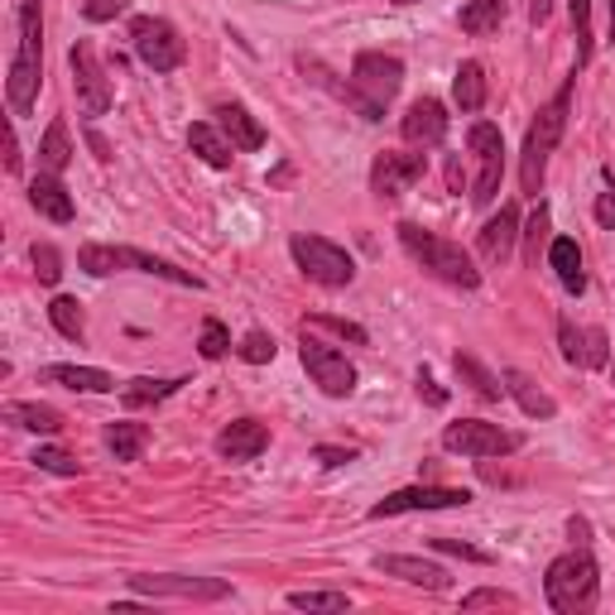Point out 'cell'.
Listing matches in <instances>:
<instances>
[{"label": "cell", "mask_w": 615, "mask_h": 615, "mask_svg": "<svg viewBox=\"0 0 615 615\" xmlns=\"http://www.w3.org/2000/svg\"><path fill=\"white\" fill-rule=\"evenodd\" d=\"M39 77H44V10L39 0H20V39H15V58H10V111L30 116L39 97Z\"/></svg>", "instance_id": "6da1fadb"}, {"label": "cell", "mask_w": 615, "mask_h": 615, "mask_svg": "<svg viewBox=\"0 0 615 615\" xmlns=\"http://www.w3.org/2000/svg\"><path fill=\"white\" fill-rule=\"evenodd\" d=\"M399 87H404V63L395 54L365 48V54H356V63H351V83L342 87V97L365 116V121H385V107L395 101Z\"/></svg>", "instance_id": "7a4b0ae2"}, {"label": "cell", "mask_w": 615, "mask_h": 615, "mask_svg": "<svg viewBox=\"0 0 615 615\" xmlns=\"http://www.w3.org/2000/svg\"><path fill=\"white\" fill-rule=\"evenodd\" d=\"M543 592H548V606L558 615H582L596 606L601 596V572H596V558L586 548H572L548 562V578H543Z\"/></svg>", "instance_id": "3957f363"}, {"label": "cell", "mask_w": 615, "mask_h": 615, "mask_svg": "<svg viewBox=\"0 0 615 615\" xmlns=\"http://www.w3.org/2000/svg\"><path fill=\"white\" fill-rule=\"evenodd\" d=\"M572 83H578V73L562 83V91L548 107L534 116V125H529V135H525V164H519V183H525V193L529 198H539L543 193V174H548V154L558 150V140H562V130H568V107H572Z\"/></svg>", "instance_id": "277c9868"}, {"label": "cell", "mask_w": 615, "mask_h": 615, "mask_svg": "<svg viewBox=\"0 0 615 615\" xmlns=\"http://www.w3.org/2000/svg\"><path fill=\"white\" fill-rule=\"evenodd\" d=\"M399 245L442 284H457V289H476V284H481V270L471 265V255L462 251V245H452V241H442V235L424 231L418 221H399Z\"/></svg>", "instance_id": "5b68a950"}, {"label": "cell", "mask_w": 615, "mask_h": 615, "mask_svg": "<svg viewBox=\"0 0 615 615\" xmlns=\"http://www.w3.org/2000/svg\"><path fill=\"white\" fill-rule=\"evenodd\" d=\"M289 251L298 260V270H304L312 284H322V289H347V284L356 279L351 255L337 241H327V235H294Z\"/></svg>", "instance_id": "8992f818"}, {"label": "cell", "mask_w": 615, "mask_h": 615, "mask_svg": "<svg viewBox=\"0 0 615 615\" xmlns=\"http://www.w3.org/2000/svg\"><path fill=\"white\" fill-rule=\"evenodd\" d=\"M130 44H135L140 63H145V68H154V73H174L178 63L188 58V44H183V34L168 20H160V15L130 20Z\"/></svg>", "instance_id": "52a82bcc"}, {"label": "cell", "mask_w": 615, "mask_h": 615, "mask_svg": "<svg viewBox=\"0 0 615 615\" xmlns=\"http://www.w3.org/2000/svg\"><path fill=\"white\" fill-rule=\"evenodd\" d=\"M68 63H73V87H77V111L91 116V121L107 116L111 111V77L97 63V48H91L87 39H77L68 48Z\"/></svg>", "instance_id": "ba28073f"}, {"label": "cell", "mask_w": 615, "mask_h": 615, "mask_svg": "<svg viewBox=\"0 0 615 615\" xmlns=\"http://www.w3.org/2000/svg\"><path fill=\"white\" fill-rule=\"evenodd\" d=\"M298 356H304V371L312 375V385H318L322 395L347 399L351 389H356V365H351L342 351H332L327 342H318L312 332H304V347H298Z\"/></svg>", "instance_id": "9c48e42d"}, {"label": "cell", "mask_w": 615, "mask_h": 615, "mask_svg": "<svg viewBox=\"0 0 615 615\" xmlns=\"http://www.w3.org/2000/svg\"><path fill=\"white\" fill-rule=\"evenodd\" d=\"M442 448L462 457H505V452H519V438L505 433L501 424H486V418H462V424H448Z\"/></svg>", "instance_id": "30bf717a"}, {"label": "cell", "mask_w": 615, "mask_h": 615, "mask_svg": "<svg viewBox=\"0 0 615 615\" xmlns=\"http://www.w3.org/2000/svg\"><path fill=\"white\" fill-rule=\"evenodd\" d=\"M466 145L471 154L481 160V178H476V188H471V202L476 207H486L495 193H501V174H505V140H501V130H495L491 121H476L466 130Z\"/></svg>", "instance_id": "8fae6325"}, {"label": "cell", "mask_w": 615, "mask_h": 615, "mask_svg": "<svg viewBox=\"0 0 615 615\" xmlns=\"http://www.w3.org/2000/svg\"><path fill=\"white\" fill-rule=\"evenodd\" d=\"M471 505V491L457 486H409L385 495L381 505H371V519H389V515H409V509H462Z\"/></svg>", "instance_id": "7c38bea8"}, {"label": "cell", "mask_w": 615, "mask_h": 615, "mask_svg": "<svg viewBox=\"0 0 615 615\" xmlns=\"http://www.w3.org/2000/svg\"><path fill=\"white\" fill-rule=\"evenodd\" d=\"M424 168H428L424 154H395V150L375 154V164H371V193H375V198H399V193H409L414 183L424 178Z\"/></svg>", "instance_id": "4fadbf2b"}, {"label": "cell", "mask_w": 615, "mask_h": 615, "mask_svg": "<svg viewBox=\"0 0 615 615\" xmlns=\"http://www.w3.org/2000/svg\"><path fill=\"white\" fill-rule=\"evenodd\" d=\"M130 586L135 592H145V596H174V601H221V596H231V586L227 582H217V578H130Z\"/></svg>", "instance_id": "5bb4252c"}, {"label": "cell", "mask_w": 615, "mask_h": 615, "mask_svg": "<svg viewBox=\"0 0 615 615\" xmlns=\"http://www.w3.org/2000/svg\"><path fill=\"white\" fill-rule=\"evenodd\" d=\"M399 130H404V140H409V145L433 150V145L448 140V111H442V101H433V97H418L414 107L404 111Z\"/></svg>", "instance_id": "9a60e30c"}, {"label": "cell", "mask_w": 615, "mask_h": 615, "mask_svg": "<svg viewBox=\"0 0 615 615\" xmlns=\"http://www.w3.org/2000/svg\"><path fill=\"white\" fill-rule=\"evenodd\" d=\"M558 342H562V356L572 365H586V371H596V365L611 361V342L601 327H578V322H562L558 327Z\"/></svg>", "instance_id": "2e32d148"}, {"label": "cell", "mask_w": 615, "mask_h": 615, "mask_svg": "<svg viewBox=\"0 0 615 615\" xmlns=\"http://www.w3.org/2000/svg\"><path fill=\"white\" fill-rule=\"evenodd\" d=\"M265 448H270V428L260 418H235V424H227L217 433V452L227 462H255Z\"/></svg>", "instance_id": "e0dca14e"}, {"label": "cell", "mask_w": 615, "mask_h": 615, "mask_svg": "<svg viewBox=\"0 0 615 615\" xmlns=\"http://www.w3.org/2000/svg\"><path fill=\"white\" fill-rule=\"evenodd\" d=\"M375 568L385 578H399V582H414V586H428V592H448V572L438 562H424V558H404V553H381Z\"/></svg>", "instance_id": "ac0fdd59"}, {"label": "cell", "mask_w": 615, "mask_h": 615, "mask_svg": "<svg viewBox=\"0 0 615 615\" xmlns=\"http://www.w3.org/2000/svg\"><path fill=\"white\" fill-rule=\"evenodd\" d=\"M217 125H221V135H227L241 154H251V150L265 145V130H260V121L241 107V101H221V107H217Z\"/></svg>", "instance_id": "d6986e66"}, {"label": "cell", "mask_w": 615, "mask_h": 615, "mask_svg": "<svg viewBox=\"0 0 615 615\" xmlns=\"http://www.w3.org/2000/svg\"><path fill=\"white\" fill-rule=\"evenodd\" d=\"M515 235H519V212L501 207V217H491L486 231H481V260L486 265H505L509 251H515Z\"/></svg>", "instance_id": "ffe728a7"}, {"label": "cell", "mask_w": 615, "mask_h": 615, "mask_svg": "<svg viewBox=\"0 0 615 615\" xmlns=\"http://www.w3.org/2000/svg\"><path fill=\"white\" fill-rule=\"evenodd\" d=\"M39 381L63 385V389H83V395H111L116 389V381L107 371H97V365H44Z\"/></svg>", "instance_id": "44dd1931"}, {"label": "cell", "mask_w": 615, "mask_h": 615, "mask_svg": "<svg viewBox=\"0 0 615 615\" xmlns=\"http://www.w3.org/2000/svg\"><path fill=\"white\" fill-rule=\"evenodd\" d=\"M30 202H34L39 217L58 221V227H68V221H73V198H68V188L58 183V174H39L30 183Z\"/></svg>", "instance_id": "7402d4cb"}, {"label": "cell", "mask_w": 615, "mask_h": 615, "mask_svg": "<svg viewBox=\"0 0 615 615\" xmlns=\"http://www.w3.org/2000/svg\"><path fill=\"white\" fill-rule=\"evenodd\" d=\"M188 145L202 164H212V168H231V160H235V145L221 135V125H207V121H198L188 130Z\"/></svg>", "instance_id": "603a6c76"}, {"label": "cell", "mask_w": 615, "mask_h": 615, "mask_svg": "<svg viewBox=\"0 0 615 615\" xmlns=\"http://www.w3.org/2000/svg\"><path fill=\"white\" fill-rule=\"evenodd\" d=\"M548 265L558 270V279H562V289H568V294H582L586 289L582 251H578V241H572V235H558V241L548 245Z\"/></svg>", "instance_id": "cb8c5ba5"}, {"label": "cell", "mask_w": 615, "mask_h": 615, "mask_svg": "<svg viewBox=\"0 0 615 615\" xmlns=\"http://www.w3.org/2000/svg\"><path fill=\"white\" fill-rule=\"evenodd\" d=\"M505 395H515V404H519V409H525L529 418H553V414H558L553 395H543V389L534 385L525 371H505Z\"/></svg>", "instance_id": "d4e9b609"}, {"label": "cell", "mask_w": 615, "mask_h": 615, "mask_svg": "<svg viewBox=\"0 0 615 615\" xmlns=\"http://www.w3.org/2000/svg\"><path fill=\"white\" fill-rule=\"evenodd\" d=\"M452 101H457V107H462L466 116L486 107V68H481L476 58H466L462 68H457V77H452Z\"/></svg>", "instance_id": "484cf974"}, {"label": "cell", "mask_w": 615, "mask_h": 615, "mask_svg": "<svg viewBox=\"0 0 615 615\" xmlns=\"http://www.w3.org/2000/svg\"><path fill=\"white\" fill-rule=\"evenodd\" d=\"M107 448L116 452V462H140V457H145V448H150V428L121 418V424L107 428Z\"/></svg>", "instance_id": "4316f807"}, {"label": "cell", "mask_w": 615, "mask_h": 615, "mask_svg": "<svg viewBox=\"0 0 615 615\" xmlns=\"http://www.w3.org/2000/svg\"><path fill=\"white\" fill-rule=\"evenodd\" d=\"M0 414H6V424L30 428V433H58L63 428V414L48 409V404H6Z\"/></svg>", "instance_id": "83f0119b"}, {"label": "cell", "mask_w": 615, "mask_h": 615, "mask_svg": "<svg viewBox=\"0 0 615 615\" xmlns=\"http://www.w3.org/2000/svg\"><path fill=\"white\" fill-rule=\"evenodd\" d=\"M457 24H462L466 34H491L505 24V0H466L462 15H457Z\"/></svg>", "instance_id": "f1b7e54d"}, {"label": "cell", "mask_w": 615, "mask_h": 615, "mask_svg": "<svg viewBox=\"0 0 615 615\" xmlns=\"http://www.w3.org/2000/svg\"><path fill=\"white\" fill-rule=\"evenodd\" d=\"M73 160V145H68V125L54 121L44 130V145H39V164H44V174H63Z\"/></svg>", "instance_id": "f546056e"}, {"label": "cell", "mask_w": 615, "mask_h": 615, "mask_svg": "<svg viewBox=\"0 0 615 615\" xmlns=\"http://www.w3.org/2000/svg\"><path fill=\"white\" fill-rule=\"evenodd\" d=\"M452 365H457V375H462V381H466L471 389H476L481 399H501V395H505V385L495 381V375H491V371H486V365H481L476 356H462V351H457V356H452Z\"/></svg>", "instance_id": "4dcf8cb0"}, {"label": "cell", "mask_w": 615, "mask_h": 615, "mask_svg": "<svg viewBox=\"0 0 615 615\" xmlns=\"http://www.w3.org/2000/svg\"><path fill=\"white\" fill-rule=\"evenodd\" d=\"M178 385H183V381H150V375H140V381H130V385L121 389V399H125V409H145V404L168 399Z\"/></svg>", "instance_id": "1f68e13d"}, {"label": "cell", "mask_w": 615, "mask_h": 615, "mask_svg": "<svg viewBox=\"0 0 615 615\" xmlns=\"http://www.w3.org/2000/svg\"><path fill=\"white\" fill-rule=\"evenodd\" d=\"M48 322H54L68 342H83V304H77V298L58 294L54 304H48Z\"/></svg>", "instance_id": "d6a6232c"}, {"label": "cell", "mask_w": 615, "mask_h": 615, "mask_svg": "<svg viewBox=\"0 0 615 615\" xmlns=\"http://www.w3.org/2000/svg\"><path fill=\"white\" fill-rule=\"evenodd\" d=\"M77 270H87V274H116V270H125V260H121V245H83L77 251Z\"/></svg>", "instance_id": "836d02e7"}, {"label": "cell", "mask_w": 615, "mask_h": 615, "mask_svg": "<svg viewBox=\"0 0 615 615\" xmlns=\"http://www.w3.org/2000/svg\"><path fill=\"white\" fill-rule=\"evenodd\" d=\"M304 332H332L351 347H365V327L347 322V318H332V312H312V318H304Z\"/></svg>", "instance_id": "e575fe53"}, {"label": "cell", "mask_w": 615, "mask_h": 615, "mask_svg": "<svg viewBox=\"0 0 615 615\" xmlns=\"http://www.w3.org/2000/svg\"><path fill=\"white\" fill-rule=\"evenodd\" d=\"M572 34H578V68H586L596 54L592 39V0H572Z\"/></svg>", "instance_id": "d590c367"}, {"label": "cell", "mask_w": 615, "mask_h": 615, "mask_svg": "<svg viewBox=\"0 0 615 615\" xmlns=\"http://www.w3.org/2000/svg\"><path fill=\"white\" fill-rule=\"evenodd\" d=\"M548 231H553V217H548V207L539 202L534 207V217H529V231H525V260L529 265H539V251L543 245H553L548 241Z\"/></svg>", "instance_id": "8d00e7d4"}, {"label": "cell", "mask_w": 615, "mask_h": 615, "mask_svg": "<svg viewBox=\"0 0 615 615\" xmlns=\"http://www.w3.org/2000/svg\"><path fill=\"white\" fill-rule=\"evenodd\" d=\"M30 260H34V274H39V284H58V279H63V255H58L48 241H34Z\"/></svg>", "instance_id": "74e56055"}, {"label": "cell", "mask_w": 615, "mask_h": 615, "mask_svg": "<svg viewBox=\"0 0 615 615\" xmlns=\"http://www.w3.org/2000/svg\"><path fill=\"white\" fill-rule=\"evenodd\" d=\"M289 606L294 611H347L351 601H347V592H294Z\"/></svg>", "instance_id": "f35d334b"}, {"label": "cell", "mask_w": 615, "mask_h": 615, "mask_svg": "<svg viewBox=\"0 0 615 615\" xmlns=\"http://www.w3.org/2000/svg\"><path fill=\"white\" fill-rule=\"evenodd\" d=\"M34 466L39 471H54V476H77V471H83V462H77L73 452H63V448H39Z\"/></svg>", "instance_id": "ab89813d"}, {"label": "cell", "mask_w": 615, "mask_h": 615, "mask_svg": "<svg viewBox=\"0 0 615 615\" xmlns=\"http://www.w3.org/2000/svg\"><path fill=\"white\" fill-rule=\"evenodd\" d=\"M198 351H202L207 361H221V356L231 351V337H227V327H221L217 318H207V322H202V342H198Z\"/></svg>", "instance_id": "60d3db41"}, {"label": "cell", "mask_w": 615, "mask_h": 615, "mask_svg": "<svg viewBox=\"0 0 615 615\" xmlns=\"http://www.w3.org/2000/svg\"><path fill=\"white\" fill-rule=\"evenodd\" d=\"M274 351H279V347H274V337L251 332L241 347H235V356H241V361H251V365H265V361H274Z\"/></svg>", "instance_id": "b9f144b4"}, {"label": "cell", "mask_w": 615, "mask_h": 615, "mask_svg": "<svg viewBox=\"0 0 615 615\" xmlns=\"http://www.w3.org/2000/svg\"><path fill=\"white\" fill-rule=\"evenodd\" d=\"M481 606H509L515 611L519 606V596H509V592H495V586H486V592H471L462 601V611H481Z\"/></svg>", "instance_id": "7bdbcfd3"}, {"label": "cell", "mask_w": 615, "mask_h": 615, "mask_svg": "<svg viewBox=\"0 0 615 615\" xmlns=\"http://www.w3.org/2000/svg\"><path fill=\"white\" fill-rule=\"evenodd\" d=\"M125 6H130V0H83V15L87 20H116V15H125Z\"/></svg>", "instance_id": "ee69618b"}, {"label": "cell", "mask_w": 615, "mask_h": 615, "mask_svg": "<svg viewBox=\"0 0 615 615\" xmlns=\"http://www.w3.org/2000/svg\"><path fill=\"white\" fill-rule=\"evenodd\" d=\"M433 548H442V553H457V558H466V562H491V553H481V548H471L462 539H433Z\"/></svg>", "instance_id": "f6af8a7d"}, {"label": "cell", "mask_w": 615, "mask_h": 615, "mask_svg": "<svg viewBox=\"0 0 615 615\" xmlns=\"http://www.w3.org/2000/svg\"><path fill=\"white\" fill-rule=\"evenodd\" d=\"M418 395L433 404V409H442V404H448V389H438V381L428 371H418Z\"/></svg>", "instance_id": "bcb514c9"}, {"label": "cell", "mask_w": 615, "mask_h": 615, "mask_svg": "<svg viewBox=\"0 0 615 615\" xmlns=\"http://www.w3.org/2000/svg\"><path fill=\"white\" fill-rule=\"evenodd\" d=\"M312 457H318L322 466H347V462H356V452H351V448H318Z\"/></svg>", "instance_id": "7dc6e473"}, {"label": "cell", "mask_w": 615, "mask_h": 615, "mask_svg": "<svg viewBox=\"0 0 615 615\" xmlns=\"http://www.w3.org/2000/svg\"><path fill=\"white\" fill-rule=\"evenodd\" d=\"M596 221L606 231H615V193H601V198H596Z\"/></svg>", "instance_id": "c3c4849f"}, {"label": "cell", "mask_w": 615, "mask_h": 615, "mask_svg": "<svg viewBox=\"0 0 615 615\" xmlns=\"http://www.w3.org/2000/svg\"><path fill=\"white\" fill-rule=\"evenodd\" d=\"M6 168L10 174H20V140L15 135H6Z\"/></svg>", "instance_id": "681fc988"}, {"label": "cell", "mask_w": 615, "mask_h": 615, "mask_svg": "<svg viewBox=\"0 0 615 615\" xmlns=\"http://www.w3.org/2000/svg\"><path fill=\"white\" fill-rule=\"evenodd\" d=\"M548 15H553V0H529V20L534 24H543Z\"/></svg>", "instance_id": "f907efd6"}, {"label": "cell", "mask_w": 615, "mask_h": 615, "mask_svg": "<svg viewBox=\"0 0 615 615\" xmlns=\"http://www.w3.org/2000/svg\"><path fill=\"white\" fill-rule=\"evenodd\" d=\"M448 188H452V193H462V164H457V160L448 164Z\"/></svg>", "instance_id": "816d5d0a"}, {"label": "cell", "mask_w": 615, "mask_h": 615, "mask_svg": "<svg viewBox=\"0 0 615 615\" xmlns=\"http://www.w3.org/2000/svg\"><path fill=\"white\" fill-rule=\"evenodd\" d=\"M568 534H572L578 543H586V519H568Z\"/></svg>", "instance_id": "f5cc1de1"}, {"label": "cell", "mask_w": 615, "mask_h": 615, "mask_svg": "<svg viewBox=\"0 0 615 615\" xmlns=\"http://www.w3.org/2000/svg\"><path fill=\"white\" fill-rule=\"evenodd\" d=\"M399 6H418V0H399Z\"/></svg>", "instance_id": "db71d44e"}]
</instances>
